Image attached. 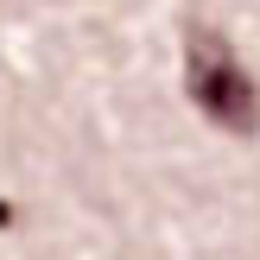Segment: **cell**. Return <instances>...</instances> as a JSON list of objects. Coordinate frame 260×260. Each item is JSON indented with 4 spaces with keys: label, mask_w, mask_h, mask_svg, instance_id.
Here are the masks:
<instances>
[{
    "label": "cell",
    "mask_w": 260,
    "mask_h": 260,
    "mask_svg": "<svg viewBox=\"0 0 260 260\" xmlns=\"http://www.w3.org/2000/svg\"><path fill=\"white\" fill-rule=\"evenodd\" d=\"M184 89L216 127L229 134H254L260 127V89L241 70V57L210 32V25H190L184 32Z\"/></svg>",
    "instance_id": "6da1fadb"
}]
</instances>
